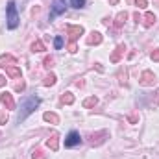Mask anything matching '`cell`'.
Segmentation results:
<instances>
[{
	"mask_svg": "<svg viewBox=\"0 0 159 159\" xmlns=\"http://www.w3.org/2000/svg\"><path fill=\"white\" fill-rule=\"evenodd\" d=\"M39 104H41V100L37 98V96H32V98H28V100L22 104V109H20V115H19V122H22V120L26 119L28 115H32Z\"/></svg>",
	"mask_w": 159,
	"mask_h": 159,
	"instance_id": "6da1fadb",
	"label": "cell"
},
{
	"mask_svg": "<svg viewBox=\"0 0 159 159\" xmlns=\"http://www.w3.org/2000/svg\"><path fill=\"white\" fill-rule=\"evenodd\" d=\"M7 28L9 30H15L19 26V17H17V7H15V2H7Z\"/></svg>",
	"mask_w": 159,
	"mask_h": 159,
	"instance_id": "7a4b0ae2",
	"label": "cell"
},
{
	"mask_svg": "<svg viewBox=\"0 0 159 159\" xmlns=\"http://www.w3.org/2000/svg\"><path fill=\"white\" fill-rule=\"evenodd\" d=\"M106 139H107V131L102 129V131H96V133H91V135H89V144H91V146H98V144H102Z\"/></svg>",
	"mask_w": 159,
	"mask_h": 159,
	"instance_id": "3957f363",
	"label": "cell"
},
{
	"mask_svg": "<svg viewBox=\"0 0 159 159\" xmlns=\"http://www.w3.org/2000/svg\"><path fill=\"white\" fill-rule=\"evenodd\" d=\"M157 83V78H156V74L152 72V70H144L143 74H141V85H144V87H154Z\"/></svg>",
	"mask_w": 159,
	"mask_h": 159,
	"instance_id": "277c9868",
	"label": "cell"
},
{
	"mask_svg": "<svg viewBox=\"0 0 159 159\" xmlns=\"http://www.w3.org/2000/svg\"><path fill=\"white\" fill-rule=\"evenodd\" d=\"M83 26H72V24H69L67 26V35H69V39H70V43H76V39H78L80 35H83Z\"/></svg>",
	"mask_w": 159,
	"mask_h": 159,
	"instance_id": "5b68a950",
	"label": "cell"
},
{
	"mask_svg": "<svg viewBox=\"0 0 159 159\" xmlns=\"http://www.w3.org/2000/svg\"><path fill=\"white\" fill-rule=\"evenodd\" d=\"M80 143H81V137H80V133H78V131H70V133L67 135V139H65V146H67V148L78 146Z\"/></svg>",
	"mask_w": 159,
	"mask_h": 159,
	"instance_id": "8992f818",
	"label": "cell"
},
{
	"mask_svg": "<svg viewBox=\"0 0 159 159\" xmlns=\"http://www.w3.org/2000/svg\"><path fill=\"white\" fill-rule=\"evenodd\" d=\"M0 102L6 106V109H15V100H13V94L11 93H2L0 94Z\"/></svg>",
	"mask_w": 159,
	"mask_h": 159,
	"instance_id": "52a82bcc",
	"label": "cell"
},
{
	"mask_svg": "<svg viewBox=\"0 0 159 159\" xmlns=\"http://www.w3.org/2000/svg\"><path fill=\"white\" fill-rule=\"evenodd\" d=\"M61 13H65V0H56L54 2V7L50 11V19H54V17H57Z\"/></svg>",
	"mask_w": 159,
	"mask_h": 159,
	"instance_id": "ba28073f",
	"label": "cell"
},
{
	"mask_svg": "<svg viewBox=\"0 0 159 159\" xmlns=\"http://www.w3.org/2000/svg\"><path fill=\"white\" fill-rule=\"evenodd\" d=\"M102 39H104V37H102V34H100V32H91V34L87 35L85 43L93 46V44H100V43H102Z\"/></svg>",
	"mask_w": 159,
	"mask_h": 159,
	"instance_id": "9c48e42d",
	"label": "cell"
},
{
	"mask_svg": "<svg viewBox=\"0 0 159 159\" xmlns=\"http://www.w3.org/2000/svg\"><path fill=\"white\" fill-rule=\"evenodd\" d=\"M124 50H126V46H124V44H119V46L113 50V54L109 56V61H111V63H119L120 57H122V54H124Z\"/></svg>",
	"mask_w": 159,
	"mask_h": 159,
	"instance_id": "30bf717a",
	"label": "cell"
},
{
	"mask_svg": "<svg viewBox=\"0 0 159 159\" xmlns=\"http://www.w3.org/2000/svg\"><path fill=\"white\" fill-rule=\"evenodd\" d=\"M57 139H59V135H57V133H52V135L48 137V141H46V146H48L52 152H56V150L59 148V141H57Z\"/></svg>",
	"mask_w": 159,
	"mask_h": 159,
	"instance_id": "8fae6325",
	"label": "cell"
},
{
	"mask_svg": "<svg viewBox=\"0 0 159 159\" xmlns=\"http://www.w3.org/2000/svg\"><path fill=\"white\" fill-rule=\"evenodd\" d=\"M9 63H11V65L17 63V59H15L11 54H4V56H0V67L6 69V67H9Z\"/></svg>",
	"mask_w": 159,
	"mask_h": 159,
	"instance_id": "7c38bea8",
	"label": "cell"
},
{
	"mask_svg": "<svg viewBox=\"0 0 159 159\" xmlns=\"http://www.w3.org/2000/svg\"><path fill=\"white\" fill-rule=\"evenodd\" d=\"M126 19H128V13H126V11H120L119 15L115 17V22H113V26H115L117 30H120V28L124 26V22H126Z\"/></svg>",
	"mask_w": 159,
	"mask_h": 159,
	"instance_id": "4fadbf2b",
	"label": "cell"
},
{
	"mask_svg": "<svg viewBox=\"0 0 159 159\" xmlns=\"http://www.w3.org/2000/svg\"><path fill=\"white\" fill-rule=\"evenodd\" d=\"M6 74L9 78H20V69L17 65H9V67H6Z\"/></svg>",
	"mask_w": 159,
	"mask_h": 159,
	"instance_id": "5bb4252c",
	"label": "cell"
},
{
	"mask_svg": "<svg viewBox=\"0 0 159 159\" xmlns=\"http://www.w3.org/2000/svg\"><path fill=\"white\" fill-rule=\"evenodd\" d=\"M43 119L46 120V122H50V124H59V117H57L56 113H50V111H46V113L43 115Z\"/></svg>",
	"mask_w": 159,
	"mask_h": 159,
	"instance_id": "9a60e30c",
	"label": "cell"
},
{
	"mask_svg": "<svg viewBox=\"0 0 159 159\" xmlns=\"http://www.w3.org/2000/svg\"><path fill=\"white\" fill-rule=\"evenodd\" d=\"M154 22H156V15H154L152 11H146V13H144V26L150 28Z\"/></svg>",
	"mask_w": 159,
	"mask_h": 159,
	"instance_id": "2e32d148",
	"label": "cell"
},
{
	"mask_svg": "<svg viewBox=\"0 0 159 159\" xmlns=\"http://www.w3.org/2000/svg\"><path fill=\"white\" fill-rule=\"evenodd\" d=\"M30 48H32V52H44V50H46L41 39H35L34 43H32V46H30Z\"/></svg>",
	"mask_w": 159,
	"mask_h": 159,
	"instance_id": "e0dca14e",
	"label": "cell"
},
{
	"mask_svg": "<svg viewBox=\"0 0 159 159\" xmlns=\"http://www.w3.org/2000/svg\"><path fill=\"white\" fill-rule=\"evenodd\" d=\"M61 102H63V104H67V106L74 104V94H72V93H69V91H67V93H63V94H61Z\"/></svg>",
	"mask_w": 159,
	"mask_h": 159,
	"instance_id": "ac0fdd59",
	"label": "cell"
},
{
	"mask_svg": "<svg viewBox=\"0 0 159 159\" xmlns=\"http://www.w3.org/2000/svg\"><path fill=\"white\" fill-rule=\"evenodd\" d=\"M96 104H98V98H96V96H89V98H85V100H83V107H85V109L94 107Z\"/></svg>",
	"mask_w": 159,
	"mask_h": 159,
	"instance_id": "d6986e66",
	"label": "cell"
},
{
	"mask_svg": "<svg viewBox=\"0 0 159 159\" xmlns=\"http://www.w3.org/2000/svg\"><path fill=\"white\" fill-rule=\"evenodd\" d=\"M56 74H54V72H50V74H48V76H46V78H44V81H43V85H44V87H52V85H54V83H56Z\"/></svg>",
	"mask_w": 159,
	"mask_h": 159,
	"instance_id": "ffe728a7",
	"label": "cell"
},
{
	"mask_svg": "<svg viewBox=\"0 0 159 159\" xmlns=\"http://www.w3.org/2000/svg\"><path fill=\"white\" fill-rule=\"evenodd\" d=\"M32 157L34 159H46V156H44V152H43L41 148H35V150L32 152Z\"/></svg>",
	"mask_w": 159,
	"mask_h": 159,
	"instance_id": "44dd1931",
	"label": "cell"
},
{
	"mask_svg": "<svg viewBox=\"0 0 159 159\" xmlns=\"http://www.w3.org/2000/svg\"><path fill=\"white\" fill-rule=\"evenodd\" d=\"M43 63H44V67H46V69H52V67H54V57H52V56H46Z\"/></svg>",
	"mask_w": 159,
	"mask_h": 159,
	"instance_id": "7402d4cb",
	"label": "cell"
},
{
	"mask_svg": "<svg viewBox=\"0 0 159 159\" xmlns=\"http://www.w3.org/2000/svg\"><path fill=\"white\" fill-rule=\"evenodd\" d=\"M70 4H72V6H74V7H83V6H85V0H70Z\"/></svg>",
	"mask_w": 159,
	"mask_h": 159,
	"instance_id": "603a6c76",
	"label": "cell"
},
{
	"mask_svg": "<svg viewBox=\"0 0 159 159\" xmlns=\"http://www.w3.org/2000/svg\"><path fill=\"white\" fill-rule=\"evenodd\" d=\"M67 50H69L70 54H76V52H78V46H76V43H69V46H67Z\"/></svg>",
	"mask_w": 159,
	"mask_h": 159,
	"instance_id": "cb8c5ba5",
	"label": "cell"
},
{
	"mask_svg": "<svg viewBox=\"0 0 159 159\" xmlns=\"http://www.w3.org/2000/svg\"><path fill=\"white\" fill-rule=\"evenodd\" d=\"M24 89H26V83H24V81H22V80H20V81H19V83H17V85H15V91H19V93H22V91H24Z\"/></svg>",
	"mask_w": 159,
	"mask_h": 159,
	"instance_id": "d4e9b609",
	"label": "cell"
},
{
	"mask_svg": "<svg viewBox=\"0 0 159 159\" xmlns=\"http://www.w3.org/2000/svg\"><path fill=\"white\" fill-rule=\"evenodd\" d=\"M135 6H137L139 9H144V7L148 6V2H146V0H135Z\"/></svg>",
	"mask_w": 159,
	"mask_h": 159,
	"instance_id": "484cf974",
	"label": "cell"
},
{
	"mask_svg": "<svg viewBox=\"0 0 159 159\" xmlns=\"http://www.w3.org/2000/svg\"><path fill=\"white\" fill-rule=\"evenodd\" d=\"M128 120H129L131 124H137V120H139V115H137V113H131V115L128 117Z\"/></svg>",
	"mask_w": 159,
	"mask_h": 159,
	"instance_id": "4316f807",
	"label": "cell"
},
{
	"mask_svg": "<svg viewBox=\"0 0 159 159\" xmlns=\"http://www.w3.org/2000/svg\"><path fill=\"white\" fill-rule=\"evenodd\" d=\"M150 57H152V61H159V48H156V50L150 54Z\"/></svg>",
	"mask_w": 159,
	"mask_h": 159,
	"instance_id": "83f0119b",
	"label": "cell"
},
{
	"mask_svg": "<svg viewBox=\"0 0 159 159\" xmlns=\"http://www.w3.org/2000/svg\"><path fill=\"white\" fill-rule=\"evenodd\" d=\"M54 46H56V48H61V46H63V39H61V37H56V39H54Z\"/></svg>",
	"mask_w": 159,
	"mask_h": 159,
	"instance_id": "f1b7e54d",
	"label": "cell"
},
{
	"mask_svg": "<svg viewBox=\"0 0 159 159\" xmlns=\"http://www.w3.org/2000/svg\"><path fill=\"white\" fill-rule=\"evenodd\" d=\"M119 81H120V85H126V72H119Z\"/></svg>",
	"mask_w": 159,
	"mask_h": 159,
	"instance_id": "f546056e",
	"label": "cell"
},
{
	"mask_svg": "<svg viewBox=\"0 0 159 159\" xmlns=\"http://www.w3.org/2000/svg\"><path fill=\"white\" fill-rule=\"evenodd\" d=\"M7 122V115H0V124H6Z\"/></svg>",
	"mask_w": 159,
	"mask_h": 159,
	"instance_id": "4dcf8cb0",
	"label": "cell"
},
{
	"mask_svg": "<svg viewBox=\"0 0 159 159\" xmlns=\"http://www.w3.org/2000/svg\"><path fill=\"white\" fill-rule=\"evenodd\" d=\"M102 22H104V24H106V26H109V22H111V19H109V17H106V19H104V20H102Z\"/></svg>",
	"mask_w": 159,
	"mask_h": 159,
	"instance_id": "1f68e13d",
	"label": "cell"
},
{
	"mask_svg": "<svg viewBox=\"0 0 159 159\" xmlns=\"http://www.w3.org/2000/svg\"><path fill=\"white\" fill-rule=\"evenodd\" d=\"M4 83H6V76H0V87H4Z\"/></svg>",
	"mask_w": 159,
	"mask_h": 159,
	"instance_id": "d6a6232c",
	"label": "cell"
},
{
	"mask_svg": "<svg viewBox=\"0 0 159 159\" xmlns=\"http://www.w3.org/2000/svg\"><path fill=\"white\" fill-rule=\"evenodd\" d=\"M156 98H157V106H159V89H157V93H156Z\"/></svg>",
	"mask_w": 159,
	"mask_h": 159,
	"instance_id": "836d02e7",
	"label": "cell"
},
{
	"mask_svg": "<svg viewBox=\"0 0 159 159\" xmlns=\"http://www.w3.org/2000/svg\"><path fill=\"white\" fill-rule=\"evenodd\" d=\"M111 4H113V6H117V4H119V0H111Z\"/></svg>",
	"mask_w": 159,
	"mask_h": 159,
	"instance_id": "e575fe53",
	"label": "cell"
}]
</instances>
